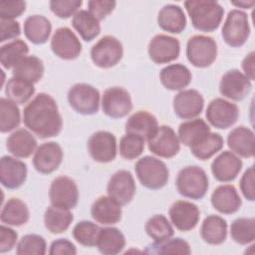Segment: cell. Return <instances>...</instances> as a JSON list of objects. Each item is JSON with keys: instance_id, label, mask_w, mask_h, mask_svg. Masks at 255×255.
I'll return each instance as SVG.
<instances>
[{"instance_id": "31", "label": "cell", "mask_w": 255, "mask_h": 255, "mask_svg": "<svg viewBox=\"0 0 255 255\" xmlns=\"http://www.w3.org/2000/svg\"><path fill=\"white\" fill-rule=\"evenodd\" d=\"M210 132V128L202 119L183 122L178 127V138L185 146L191 147Z\"/></svg>"}, {"instance_id": "48", "label": "cell", "mask_w": 255, "mask_h": 255, "mask_svg": "<svg viewBox=\"0 0 255 255\" xmlns=\"http://www.w3.org/2000/svg\"><path fill=\"white\" fill-rule=\"evenodd\" d=\"M82 4V0H52L49 3L51 11L61 19L74 16L79 11Z\"/></svg>"}, {"instance_id": "21", "label": "cell", "mask_w": 255, "mask_h": 255, "mask_svg": "<svg viewBox=\"0 0 255 255\" xmlns=\"http://www.w3.org/2000/svg\"><path fill=\"white\" fill-rule=\"evenodd\" d=\"M27 165L16 157L4 155L0 159V179L4 187L16 189L22 186L27 178Z\"/></svg>"}, {"instance_id": "56", "label": "cell", "mask_w": 255, "mask_h": 255, "mask_svg": "<svg viewBox=\"0 0 255 255\" xmlns=\"http://www.w3.org/2000/svg\"><path fill=\"white\" fill-rule=\"evenodd\" d=\"M231 4L239 8L250 9L255 4V1H231Z\"/></svg>"}, {"instance_id": "7", "label": "cell", "mask_w": 255, "mask_h": 255, "mask_svg": "<svg viewBox=\"0 0 255 255\" xmlns=\"http://www.w3.org/2000/svg\"><path fill=\"white\" fill-rule=\"evenodd\" d=\"M221 35L228 46L232 48L243 46L250 35L248 15L238 9L229 11L223 24Z\"/></svg>"}, {"instance_id": "39", "label": "cell", "mask_w": 255, "mask_h": 255, "mask_svg": "<svg viewBox=\"0 0 255 255\" xmlns=\"http://www.w3.org/2000/svg\"><path fill=\"white\" fill-rule=\"evenodd\" d=\"M224 144L223 137L216 132H209L198 143L189 147L191 153L200 160H207L217 153Z\"/></svg>"}, {"instance_id": "36", "label": "cell", "mask_w": 255, "mask_h": 255, "mask_svg": "<svg viewBox=\"0 0 255 255\" xmlns=\"http://www.w3.org/2000/svg\"><path fill=\"white\" fill-rule=\"evenodd\" d=\"M74 220V216L69 209L50 206L46 209L44 214L45 227L53 234H60L65 232Z\"/></svg>"}, {"instance_id": "18", "label": "cell", "mask_w": 255, "mask_h": 255, "mask_svg": "<svg viewBox=\"0 0 255 255\" xmlns=\"http://www.w3.org/2000/svg\"><path fill=\"white\" fill-rule=\"evenodd\" d=\"M63 149L55 141L42 143L33 156L34 168L42 174H50L58 169L63 160Z\"/></svg>"}, {"instance_id": "19", "label": "cell", "mask_w": 255, "mask_h": 255, "mask_svg": "<svg viewBox=\"0 0 255 255\" xmlns=\"http://www.w3.org/2000/svg\"><path fill=\"white\" fill-rule=\"evenodd\" d=\"M168 215L177 230L186 232L196 227L200 218V211L192 202L177 200L170 206Z\"/></svg>"}, {"instance_id": "37", "label": "cell", "mask_w": 255, "mask_h": 255, "mask_svg": "<svg viewBox=\"0 0 255 255\" xmlns=\"http://www.w3.org/2000/svg\"><path fill=\"white\" fill-rule=\"evenodd\" d=\"M72 26L86 42L93 41L101 33L99 21L87 10H79L73 16Z\"/></svg>"}, {"instance_id": "54", "label": "cell", "mask_w": 255, "mask_h": 255, "mask_svg": "<svg viewBox=\"0 0 255 255\" xmlns=\"http://www.w3.org/2000/svg\"><path fill=\"white\" fill-rule=\"evenodd\" d=\"M49 254L51 255H75L77 249L75 245L66 238H60L51 243Z\"/></svg>"}, {"instance_id": "45", "label": "cell", "mask_w": 255, "mask_h": 255, "mask_svg": "<svg viewBox=\"0 0 255 255\" xmlns=\"http://www.w3.org/2000/svg\"><path fill=\"white\" fill-rule=\"evenodd\" d=\"M101 228L94 222L89 220H82L78 222L72 231L74 239L81 245L86 247L97 246Z\"/></svg>"}, {"instance_id": "34", "label": "cell", "mask_w": 255, "mask_h": 255, "mask_svg": "<svg viewBox=\"0 0 255 255\" xmlns=\"http://www.w3.org/2000/svg\"><path fill=\"white\" fill-rule=\"evenodd\" d=\"M30 212L27 204L19 198L12 197L3 205L0 219L1 222L11 226H21L28 222Z\"/></svg>"}, {"instance_id": "5", "label": "cell", "mask_w": 255, "mask_h": 255, "mask_svg": "<svg viewBox=\"0 0 255 255\" xmlns=\"http://www.w3.org/2000/svg\"><path fill=\"white\" fill-rule=\"evenodd\" d=\"M187 60L196 68L211 66L217 57V44L212 37L194 35L186 44Z\"/></svg>"}, {"instance_id": "47", "label": "cell", "mask_w": 255, "mask_h": 255, "mask_svg": "<svg viewBox=\"0 0 255 255\" xmlns=\"http://www.w3.org/2000/svg\"><path fill=\"white\" fill-rule=\"evenodd\" d=\"M47 250V244L44 237L38 234L24 235L16 246L18 255H44Z\"/></svg>"}, {"instance_id": "22", "label": "cell", "mask_w": 255, "mask_h": 255, "mask_svg": "<svg viewBox=\"0 0 255 255\" xmlns=\"http://www.w3.org/2000/svg\"><path fill=\"white\" fill-rule=\"evenodd\" d=\"M243 166L242 160L232 151H222L211 163V172L220 182L233 181Z\"/></svg>"}, {"instance_id": "25", "label": "cell", "mask_w": 255, "mask_h": 255, "mask_svg": "<svg viewBox=\"0 0 255 255\" xmlns=\"http://www.w3.org/2000/svg\"><path fill=\"white\" fill-rule=\"evenodd\" d=\"M227 145L233 153L241 157H253L255 151L254 132L246 127H237L228 133Z\"/></svg>"}, {"instance_id": "9", "label": "cell", "mask_w": 255, "mask_h": 255, "mask_svg": "<svg viewBox=\"0 0 255 255\" xmlns=\"http://www.w3.org/2000/svg\"><path fill=\"white\" fill-rule=\"evenodd\" d=\"M49 198L52 205L73 209L77 206L79 201V189L76 182L68 176L56 177L49 189Z\"/></svg>"}, {"instance_id": "8", "label": "cell", "mask_w": 255, "mask_h": 255, "mask_svg": "<svg viewBox=\"0 0 255 255\" xmlns=\"http://www.w3.org/2000/svg\"><path fill=\"white\" fill-rule=\"evenodd\" d=\"M124 56V48L120 40L107 35L101 38L91 49L93 63L102 69L115 67Z\"/></svg>"}, {"instance_id": "20", "label": "cell", "mask_w": 255, "mask_h": 255, "mask_svg": "<svg viewBox=\"0 0 255 255\" xmlns=\"http://www.w3.org/2000/svg\"><path fill=\"white\" fill-rule=\"evenodd\" d=\"M174 114L182 120H190L199 116L204 107L202 95L193 89L182 90L173 98Z\"/></svg>"}, {"instance_id": "10", "label": "cell", "mask_w": 255, "mask_h": 255, "mask_svg": "<svg viewBox=\"0 0 255 255\" xmlns=\"http://www.w3.org/2000/svg\"><path fill=\"white\" fill-rule=\"evenodd\" d=\"M207 122L214 128L226 129L232 127L239 118L238 107L222 98L212 100L206 109Z\"/></svg>"}, {"instance_id": "24", "label": "cell", "mask_w": 255, "mask_h": 255, "mask_svg": "<svg viewBox=\"0 0 255 255\" xmlns=\"http://www.w3.org/2000/svg\"><path fill=\"white\" fill-rule=\"evenodd\" d=\"M210 200L213 208L222 214H233L242 205L238 191L231 184L217 186L213 190Z\"/></svg>"}, {"instance_id": "4", "label": "cell", "mask_w": 255, "mask_h": 255, "mask_svg": "<svg viewBox=\"0 0 255 255\" xmlns=\"http://www.w3.org/2000/svg\"><path fill=\"white\" fill-rule=\"evenodd\" d=\"M134 171L141 185L150 190L164 187L169 178V170L166 164L150 155L139 158L134 165Z\"/></svg>"}, {"instance_id": "40", "label": "cell", "mask_w": 255, "mask_h": 255, "mask_svg": "<svg viewBox=\"0 0 255 255\" xmlns=\"http://www.w3.org/2000/svg\"><path fill=\"white\" fill-rule=\"evenodd\" d=\"M34 93V84L15 77L9 79L5 87V95L7 98L20 105L29 101Z\"/></svg>"}, {"instance_id": "26", "label": "cell", "mask_w": 255, "mask_h": 255, "mask_svg": "<svg viewBox=\"0 0 255 255\" xmlns=\"http://www.w3.org/2000/svg\"><path fill=\"white\" fill-rule=\"evenodd\" d=\"M161 85L169 91H182L192 80V75L189 69L182 64H171L159 73Z\"/></svg>"}, {"instance_id": "49", "label": "cell", "mask_w": 255, "mask_h": 255, "mask_svg": "<svg viewBox=\"0 0 255 255\" xmlns=\"http://www.w3.org/2000/svg\"><path fill=\"white\" fill-rule=\"evenodd\" d=\"M116 4L112 0H91L88 2V11L100 22L114 11Z\"/></svg>"}, {"instance_id": "6", "label": "cell", "mask_w": 255, "mask_h": 255, "mask_svg": "<svg viewBox=\"0 0 255 255\" xmlns=\"http://www.w3.org/2000/svg\"><path fill=\"white\" fill-rule=\"evenodd\" d=\"M67 99L71 108L84 116L95 115L100 108L99 91L94 86L86 83H78L72 86Z\"/></svg>"}, {"instance_id": "32", "label": "cell", "mask_w": 255, "mask_h": 255, "mask_svg": "<svg viewBox=\"0 0 255 255\" xmlns=\"http://www.w3.org/2000/svg\"><path fill=\"white\" fill-rule=\"evenodd\" d=\"M200 235L210 245L222 244L227 237V222L218 215L207 216L200 227Z\"/></svg>"}, {"instance_id": "51", "label": "cell", "mask_w": 255, "mask_h": 255, "mask_svg": "<svg viewBox=\"0 0 255 255\" xmlns=\"http://www.w3.org/2000/svg\"><path fill=\"white\" fill-rule=\"evenodd\" d=\"M240 190L243 196L248 201L255 200V186H254V166H250L247 168L239 182Z\"/></svg>"}, {"instance_id": "12", "label": "cell", "mask_w": 255, "mask_h": 255, "mask_svg": "<svg viewBox=\"0 0 255 255\" xmlns=\"http://www.w3.org/2000/svg\"><path fill=\"white\" fill-rule=\"evenodd\" d=\"M147 146L153 154L163 158H171L178 153L180 141L172 128L159 126L147 139Z\"/></svg>"}, {"instance_id": "17", "label": "cell", "mask_w": 255, "mask_h": 255, "mask_svg": "<svg viewBox=\"0 0 255 255\" xmlns=\"http://www.w3.org/2000/svg\"><path fill=\"white\" fill-rule=\"evenodd\" d=\"M136 186L132 174L128 170H119L115 172L107 185L108 195L121 205L129 203L134 194Z\"/></svg>"}, {"instance_id": "27", "label": "cell", "mask_w": 255, "mask_h": 255, "mask_svg": "<svg viewBox=\"0 0 255 255\" xmlns=\"http://www.w3.org/2000/svg\"><path fill=\"white\" fill-rule=\"evenodd\" d=\"M6 147L14 156L27 158L36 151L37 140L29 130L19 128L8 136L6 139Z\"/></svg>"}, {"instance_id": "50", "label": "cell", "mask_w": 255, "mask_h": 255, "mask_svg": "<svg viewBox=\"0 0 255 255\" xmlns=\"http://www.w3.org/2000/svg\"><path fill=\"white\" fill-rule=\"evenodd\" d=\"M25 10V1H3L0 3V18L5 20H14V18L20 17Z\"/></svg>"}, {"instance_id": "2", "label": "cell", "mask_w": 255, "mask_h": 255, "mask_svg": "<svg viewBox=\"0 0 255 255\" xmlns=\"http://www.w3.org/2000/svg\"><path fill=\"white\" fill-rule=\"evenodd\" d=\"M184 7L192 26L201 32L215 31L224 15V9L217 1L188 0L184 2Z\"/></svg>"}, {"instance_id": "11", "label": "cell", "mask_w": 255, "mask_h": 255, "mask_svg": "<svg viewBox=\"0 0 255 255\" xmlns=\"http://www.w3.org/2000/svg\"><path fill=\"white\" fill-rule=\"evenodd\" d=\"M102 110L109 118H125L132 110V102L129 93L122 87L107 89L102 98Z\"/></svg>"}, {"instance_id": "28", "label": "cell", "mask_w": 255, "mask_h": 255, "mask_svg": "<svg viewBox=\"0 0 255 255\" xmlns=\"http://www.w3.org/2000/svg\"><path fill=\"white\" fill-rule=\"evenodd\" d=\"M158 26L171 34H180L186 27V17L178 5H164L157 14Z\"/></svg>"}, {"instance_id": "14", "label": "cell", "mask_w": 255, "mask_h": 255, "mask_svg": "<svg viewBox=\"0 0 255 255\" xmlns=\"http://www.w3.org/2000/svg\"><path fill=\"white\" fill-rule=\"evenodd\" d=\"M52 52L63 60H75L82 52V44L68 27L58 28L51 39Z\"/></svg>"}, {"instance_id": "42", "label": "cell", "mask_w": 255, "mask_h": 255, "mask_svg": "<svg viewBox=\"0 0 255 255\" xmlns=\"http://www.w3.org/2000/svg\"><path fill=\"white\" fill-rule=\"evenodd\" d=\"M230 236L238 244L247 245L255 239L254 217H240L235 219L230 226Z\"/></svg>"}, {"instance_id": "23", "label": "cell", "mask_w": 255, "mask_h": 255, "mask_svg": "<svg viewBox=\"0 0 255 255\" xmlns=\"http://www.w3.org/2000/svg\"><path fill=\"white\" fill-rule=\"evenodd\" d=\"M122 205L111 196H100L91 206L93 219L103 225H114L122 219Z\"/></svg>"}, {"instance_id": "55", "label": "cell", "mask_w": 255, "mask_h": 255, "mask_svg": "<svg viewBox=\"0 0 255 255\" xmlns=\"http://www.w3.org/2000/svg\"><path fill=\"white\" fill-rule=\"evenodd\" d=\"M254 56L255 53L252 51L242 61V70L244 72V75L250 80L254 81L255 79V72H254Z\"/></svg>"}, {"instance_id": "13", "label": "cell", "mask_w": 255, "mask_h": 255, "mask_svg": "<svg viewBox=\"0 0 255 255\" xmlns=\"http://www.w3.org/2000/svg\"><path fill=\"white\" fill-rule=\"evenodd\" d=\"M88 151L91 157L100 163L113 161L118 152L116 136L107 130L94 132L88 140Z\"/></svg>"}, {"instance_id": "46", "label": "cell", "mask_w": 255, "mask_h": 255, "mask_svg": "<svg viewBox=\"0 0 255 255\" xmlns=\"http://www.w3.org/2000/svg\"><path fill=\"white\" fill-rule=\"evenodd\" d=\"M144 139L133 133H126L120 140V154L127 160L137 158L144 149Z\"/></svg>"}, {"instance_id": "43", "label": "cell", "mask_w": 255, "mask_h": 255, "mask_svg": "<svg viewBox=\"0 0 255 255\" xmlns=\"http://www.w3.org/2000/svg\"><path fill=\"white\" fill-rule=\"evenodd\" d=\"M144 229L146 234L153 239L154 242H161L168 238H171L174 234V230L169 223L168 219L162 214H156L151 216L145 223Z\"/></svg>"}, {"instance_id": "41", "label": "cell", "mask_w": 255, "mask_h": 255, "mask_svg": "<svg viewBox=\"0 0 255 255\" xmlns=\"http://www.w3.org/2000/svg\"><path fill=\"white\" fill-rule=\"evenodd\" d=\"M21 123L20 110L13 101L1 98L0 99V130L8 132L19 127Z\"/></svg>"}, {"instance_id": "16", "label": "cell", "mask_w": 255, "mask_h": 255, "mask_svg": "<svg viewBox=\"0 0 255 255\" xmlns=\"http://www.w3.org/2000/svg\"><path fill=\"white\" fill-rule=\"evenodd\" d=\"M252 89L251 81L239 70L232 69L227 71L219 83V93L232 101H242Z\"/></svg>"}, {"instance_id": "35", "label": "cell", "mask_w": 255, "mask_h": 255, "mask_svg": "<svg viewBox=\"0 0 255 255\" xmlns=\"http://www.w3.org/2000/svg\"><path fill=\"white\" fill-rule=\"evenodd\" d=\"M12 74L15 78L36 84L44 75L43 61L36 56H26L13 68Z\"/></svg>"}, {"instance_id": "3", "label": "cell", "mask_w": 255, "mask_h": 255, "mask_svg": "<svg viewBox=\"0 0 255 255\" xmlns=\"http://www.w3.org/2000/svg\"><path fill=\"white\" fill-rule=\"evenodd\" d=\"M175 185L178 193L186 198L199 200L209 187V180L204 169L197 165H188L179 170Z\"/></svg>"}, {"instance_id": "38", "label": "cell", "mask_w": 255, "mask_h": 255, "mask_svg": "<svg viewBox=\"0 0 255 255\" xmlns=\"http://www.w3.org/2000/svg\"><path fill=\"white\" fill-rule=\"evenodd\" d=\"M29 47L23 40L17 39L2 45L0 48V62L3 68L13 69L23 58L27 56Z\"/></svg>"}, {"instance_id": "30", "label": "cell", "mask_w": 255, "mask_h": 255, "mask_svg": "<svg viewBox=\"0 0 255 255\" xmlns=\"http://www.w3.org/2000/svg\"><path fill=\"white\" fill-rule=\"evenodd\" d=\"M24 34L26 38L35 45L45 44L52 31V24L43 15H32L24 22Z\"/></svg>"}, {"instance_id": "52", "label": "cell", "mask_w": 255, "mask_h": 255, "mask_svg": "<svg viewBox=\"0 0 255 255\" xmlns=\"http://www.w3.org/2000/svg\"><path fill=\"white\" fill-rule=\"evenodd\" d=\"M21 34L20 24L15 20L0 19V42L15 39Z\"/></svg>"}, {"instance_id": "53", "label": "cell", "mask_w": 255, "mask_h": 255, "mask_svg": "<svg viewBox=\"0 0 255 255\" xmlns=\"http://www.w3.org/2000/svg\"><path fill=\"white\" fill-rule=\"evenodd\" d=\"M18 234L17 232L5 225L0 227V252L5 253L11 251L17 242Z\"/></svg>"}, {"instance_id": "44", "label": "cell", "mask_w": 255, "mask_h": 255, "mask_svg": "<svg viewBox=\"0 0 255 255\" xmlns=\"http://www.w3.org/2000/svg\"><path fill=\"white\" fill-rule=\"evenodd\" d=\"M148 254H172V255H189L191 249L189 244L182 238H168L161 242H153L145 249Z\"/></svg>"}, {"instance_id": "1", "label": "cell", "mask_w": 255, "mask_h": 255, "mask_svg": "<svg viewBox=\"0 0 255 255\" xmlns=\"http://www.w3.org/2000/svg\"><path fill=\"white\" fill-rule=\"evenodd\" d=\"M23 122L40 138L57 136L63 128L62 116L53 97L38 94L23 111Z\"/></svg>"}, {"instance_id": "33", "label": "cell", "mask_w": 255, "mask_h": 255, "mask_svg": "<svg viewBox=\"0 0 255 255\" xmlns=\"http://www.w3.org/2000/svg\"><path fill=\"white\" fill-rule=\"evenodd\" d=\"M98 250L105 255H116L126 247V238L123 232L116 227L101 228L98 241Z\"/></svg>"}, {"instance_id": "29", "label": "cell", "mask_w": 255, "mask_h": 255, "mask_svg": "<svg viewBox=\"0 0 255 255\" xmlns=\"http://www.w3.org/2000/svg\"><path fill=\"white\" fill-rule=\"evenodd\" d=\"M158 127L156 118L147 111H137L126 122V132L133 133L147 140Z\"/></svg>"}, {"instance_id": "15", "label": "cell", "mask_w": 255, "mask_h": 255, "mask_svg": "<svg viewBox=\"0 0 255 255\" xmlns=\"http://www.w3.org/2000/svg\"><path fill=\"white\" fill-rule=\"evenodd\" d=\"M148 56L155 64H166L176 60L180 54L179 41L165 34H157L148 43Z\"/></svg>"}]
</instances>
